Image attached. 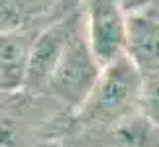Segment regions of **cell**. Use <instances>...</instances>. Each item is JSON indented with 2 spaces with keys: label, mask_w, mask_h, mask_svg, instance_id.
I'll use <instances>...</instances> for the list:
<instances>
[{
  "label": "cell",
  "mask_w": 159,
  "mask_h": 147,
  "mask_svg": "<svg viewBox=\"0 0 159 147\" xmlns=\"http://www.w3.org/2000/svg\"><path fill=\"white\" fill-rule=\"evenodd\" d=\"M126 55L142 73V78L159 77V10L155 4L130 16Z\"/></svg>",
  "instance_id": "cell-9"
},
{
  "label": "cell",
  "mask_w": 159,
  "mask_h": 147,
  "mask_svg": "<svg viewBox=\"0 0 159 147\" xmlns=\"http://www.w3.org/2000/svg\"><path fill=\"white\" fill-rule=\"evenodd\" d=\"M59 147H159V126L143 110L104 127H69Z\"/></svg>",
  "instance_id": "cell-5"
},
{
  "label": "cell",
  "mask_w": 159,
  "mask_h": 147,
  "mask_svg": "<svg viewBox=\"0 0 159 147\" xmlns=\"http://www.w3.org/2000/svg\"><path fill=\"white\" fill-rule=\"evenodd\" d=\"M116 2H118V6L126 12L128 16H134V14H138V12L153 6L155 0H116Z\"/></svg>",
  "instance_id": "cell-11"
},
{
  "label": "cell",
  "mask_w": 159,
  "mask_h": 147,
  "mask_svg": "<svg viewBox=\"0 0 159 147\" xmlns=\"http://www.w3.org/2000/svg\"><path fill=\"white\" fill-rule=\"evenodd\" d=\"M155 6H157V10H159V0H155Z\"/></svg>",
  "instance_id": "cell-12"
},
{
  "label": "cell",
  "mask_w": 159,
  "mask_h": 147,
  "mask_svg": "<svg viewBox=\"0 0 159 147\" xmlns=\"http://www.w3.org/2000/svg\"><path fill=\"white\" fill-rule=\"evenodd\" d=\"M102 69L104 65L96 59L87 38V28L83 24L69 41L43 94L61 104L69 114H75L93 92Z\"/></svg>",
  "instance_id": "cell-3"
},
{
  "label": "cell",
  "mask_w": 159,
  "mask_h": 147,
  "mask_svg": "<svg viewBox=\"0 0 159 147\" xmlns=\"http://www.w3.org/2000/svg\"><path fill=\"white\" fill-rule=\"evenodd\" d=\"M143 78L132 59L122 57L102 69L98 82L83 106L71 114L69 127H104L142 110Z\"/></svg>",
  "instance_id": "cell-2"
},
{
  "label": "cell",
  "mask_w": 159,
  "mask_h": 147,
  "mask_svg": "<svg viewBox=\"0 0 159 147\" xmlns=\"http://www.w3.org/2000/svg\"><path fill=\"white\" fill-rule=\"evenodd\" d=\"M87 38L102 65L126 57L130 38V16L116 0H83Z\"/></svg>",
  "instance_id": "cell-4"
},
{
  "label": "cell",
  "mask_w": 159,
  "mask_h": 147,
  "mask_svg": "<svg viewBox=\"0 0 159 147\" xmlns=\"http://www.w3.org/2000/svg\"><path fill=\"white\" fill-rule=\"evenodd\" d=\"M69 120L47 94L0 92V147H59Z\"/></svg>",
  "instance_id": "cell-1"
},
{
  "label": "cell",
  "mask_w": 159,
  "mask_h": 147,
  "mask_svg": "<svg viewBox=\"0 0 159 147\" xmlns=\"http://www.w3.org/2000/svg\"><path fill=\"white\" fill-rule=\"evenodd\" d=\"M81 6V0H0V32L47 28Z\"/></svg>",
  "instance_id": "cell-8"
},
{
  "label": "cell",
  "mask_w": 159,
  "mask_h": 147,
  "mask_svg": "<svg viewBox=\"0 0 159 147\" xmlns=\"http://www.w3.org/2000/svg\"><path fill=\"white\" fill-rule=\"evenodd\" d=\"M43 29L45 28L0 32V92L10 94L24 90L34 45Z\"/></svg>",
  "instance_id": "cell-7"
},
{
  "label": "cell",
  "mask_w": 159,
  "mask_h": 147,
  "mask_svg": "<svg viewBox=\"0 0 159 147\" xmlns=\"http://www.w3.org/2000/svg\"><path fill=\"white\" fill-rule=\"evenodd\" d=\"M142 110L159 126V77L143 78Z\"/></svg>",
  "instance_id": "cell-10"
},
{
  "label": "cell",
  "mask_w": 159,
  "mask_h": 147,
  "mask_svg": "<svg viewBox=\"0 0 159 147\" xmlns=\"http://www.w3.org/2000/svg\"><path fill=\"white\" fill-rule=\"evenodd\" d=\"M83 24H84V14H83V6H79L67 16L53 22L51 26H47L39 33L32 51V61H30L26 84H24L26 92L43 94V90L47 87V82H49L57 63L63 57L69 41L73 39V35L77 33V29Z\"/></svg>",
  "instance_id": "cell-6"
}]
</instances>
